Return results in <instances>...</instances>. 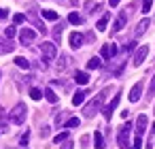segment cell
Returning a JSON list of instances; mask_svg holds the SVG:
<instances>
[{"label":"cell","instance_id":"7c38bea8","mask_svg":"<svg viewBox=\"0 0 155 149\" xmlns=\"http://www.w3.org/2000/svg\"><path fill=\"white\" fill-rule=\"evenodd\" d=\"M81 45H83V34L72 32V34H70V47H72V49H79Z\"/></svg>","mask_w":155,"mask_h":149},{"label":"cell","instance_id":"9c48e42d","mask_svg":"<svg viewBox=\"0 0 155 149\" xmlns=\"http://www.w3.org/2000/svg\"><path fill=\"white\" fill-rule=\"evenodd\" d=\"M13 49H15V45L11 43V39H0V56L11 53Z\"/></svg>","mask_w":155,"mask_h":149},{"label":"cell","instance_id":"f546056e","mask_svg":"<svg viewBox=\"0 0 155 149\" xmlns=\"http://www.w3.org/2000/svg\"><path fill=\"white\" fill-rule=\"evenodd\" d=\"M66 64H68V58H66V56H62V58H60V62H58V68H60V70H64V68H66Z\"/></svg>","mask_w":155,"mask_h":149},{"label":"cell","instance_id":"8992f818","mask_svg":"<svg viewBox=\"0 0 155 149\" xmlns=\"http://www.w3.org/2000/svg\"><path fill=\"white\" fill-rule=\"evenodd\" d=\"M36 39V32L32 30V28H21V32H19V41L26 45V43H30V41H34Z\"/></svg>","mask_w":155,"mask_h":149},{"label":"cell","instance_id":"d4e9b609","mask_svg":"<svg viewBox=\"0 0 155 149\" xmlns=\"http://www.w3.org/2000/svg\"><path fill=\"white\" fill-rule=\"evenodd\" d=\"M81 121H79V117H70L68 121H66V128H77Z\"/></svg>","mask_w":155,"mask_h":149},{"label":"cell","instance_id":"1f68e13d","mask_svg":"<svg viewBox=\"0 0 155 149\" xmlns=\"http://www.w3.org/2000/svg\"><path fill=\"white\" fill-rule=\"evenodd\" d=\"M0 121H2V130H7V115H5V111H0Z\"/></svg>","mask_w":155,"mask_h":149},{"label":"cell","instance_id":"e0dca14e","mask_svg":"<svg viewBox=\"0 0 155 149\" xmlns=\"http://www.w3.org/2000/svg\"><path fill=\"white\" fill-rule=\"evenodd\" d=\"M108 17H110V15H108V13H104V17L98 22V26H96V28H98L100 32H104V30H106V26H108Z\"/></svg>","mask_w":155,"mask_h":149},{"label":"cell","instance_id":"8fae6325","mask_svg":"<svg viewBox=\"0 0 155 149\" xmlns=\"http://www.w3.org/2000/svg\"><path fill=\"white\" fill-rule=\"evenodd\" d=\"M144 128H147V115H138V119H136V136H142Z\"/></svg>","mask_w":155,"mask_h":149},{"label":"cell","instance_id":"ba28073f","mask_svg":"<svg viewBox=\"0 0 155 149\" xmlns=\"http://www.w3.org/2000/svg\"><path fill=\"white\" fill-rule=\"evenodd\" d=\"M119 100H121V94H117V96H115V98L108 102V107H104V111H102V113H104V117H106V119H110V115H113V111L117 109Z\"/></svg>","mask_w":155,"mask_h":149},{"label":"cell","instance_id":"83f0119b","mask_svg":"<svg viewBox=\"0 0 155 149\" xmlns=\"http://www.w3.org/2000/svg\"><path fill=\"white\" fill-rule=\"evenodd\" d=\"M15 34H17V30H15V28H13V26H9V28H7V30H5V36H7V39H13V36H15Z\"/></svg>","mask_w":155,"mask_h":149},{"label":"cell","instance_id":"d6a6232c","mask_svg":"<svg viewBox=\"0 0 155 149\" xmlns=\"http://www.w3.org/2000/svg\"><path fill=\"white\" fill-rule=\"evenodd\" d=\"M155 96V79H153V83H151V87H149V96L147 98H153Z\"/></svg>","mask_w":155,"mask_h":149},{"label":"cell","instance_id":"277c9868","mask_svg":"<svg viewBox=\"0 0 155 149\" xmlns=\"http://www.w3.org/2000/svg\"><path fill=\"white\" fill-rule=\"evenodd\" d=\"M41 51H43L45 60H53V58L58 56V47H55L53 43H49V41H45V43L41 45Z\"/></svg>","mask_w":155,"mask_h":149},{"label":"cell","instance_id":"7a4b0ae2","mask_svg":"<svg viewBox=\"0 0 155 149\" xmlns=\"http://www.w3.org/2000/svg\"><path fill=\"white\" fill-rule=\"evenodd\" d=\"M26 113H28V109H26V104H24V102L15 104V109L11 111V121H13V124H17V126H21V124L26 121Z\"/></svg>","mask_w":155,"mask_h":149},{"label":"cell","instance_id":"6da1fadb","mask_svg":"<svg viewBox=\"0 0 155 149\" xmlns=\"http://www.w3.org/2000/svg\"><path fill=\"white\" fill-rule=\"evenodd\" d=\"M108 92H110V90L106 87L104 92H100V94H98V96H96V98L85 107V111H83V113H85V117H94V115L100 111V107H102V102H104V98H106V94H108Z\"/></svg>","mask_w":155,"mask_h":149},{"label":"cell","instance_id":"2e32d148","mask_svg":"<svg viewBox=\"0 0 155 149\" xmlns=\"http://www.w3.org/2000/svg\"><path fill=\"white\" fill-rule=\"evenodd\" d=\"M125 19H127V15H125V13H121V15H119V19L115 22V28H113V32H119V30L125 26Z\"/></svg>","mask_w":155,"mask_h":149},{"label":"cell","instance_id":"3957f363","mask_svg":"<svg viewBox=\"0 0 155 149\" xmlns=\"http://www.w3.org/2000/svg\"><path fill=\"white\" fill-rule=\"evenodd\" d=\"M130 130H132V124H130V121H127V124H123V126L119 128V136H117V143H119V147H123V149H127Z\"/></svg>","mask_w":155,"mask_h":149},{"label":"cell","instance_id":"7402d4cb","mask_svg":"<svg viewBox=\"0 0 155 149\" xmlns=\"http://www.w3.org/2000/svg\"><path fill=\"white\" fill-rule=\"evenodd\" d=\"M15 64H17L19 68H24V70H28V68H30V62H28L26 58H21V56H19V58H15Z\"/></svg>","mask_w":155,"mask_h":149},{"label":"cell","instance_id":"d590c367","mask_svg":"<svg viewBox=\"0 0 155 149\" xmlns=\"http://www.w3.org/2000/svg\"><path fill=\"white\" fill-rule=\"evenodd\" d=\"M62 149H72V141H68V138H66V141H64V145H62Z\"/></svg>","mask_w":155,"mask_h":149},{"label":"cell","instance_id":"44dd1931","mask_svg":"<svg viewBox=\"0 0 155 149\" xmlns=\"http://www.w3.org/2000/svg\"><path fill=\"white\" fill-rule=\"evenodd\" d=\"M68 22L74 24V26H79V24H83V17H81L79 13H70V15H68Z\"/></svg>","mask_w":155,"mask_h":149},{"label":"cell","instance_id":"4316f807","mask_svg":"<svg viewBox=\"0 0 155 149\" xmlns=\"http://www.w3.org/2000/svg\"><path fill=\"white\" fill-rule=\"evenodd\" d=\"M153 7V0H142V13H149Z\"/></svg>","mask_w":155,"mask_h":149},{"label":"cell","instance_id":"30bf717a","mask_svg":"<svg viewBox=\"0 0 155 149\" xmlns=\"http://www.w3.org/2000/svg\"><path fill=\"white\" fill-rule=\"evenodd\" d=\"M115 53H117V45H113V43H110V45H104L102 51H100V56H102L104 60H110Z\"/></svg>","mask_w":155,"mask_h":149},{"label":"cell","instance_id":"f35d334b","mask_svg":"<svg viewBox=\"0 0 155 149\" xmlns=\"http://www.w3.org/2000/svg\"><path fill=\"white\" fill-rule=\"evenodd\" d=\"M7 15H9V11H7V9H0V19L7 17Z\"/></svg>","mask_w":155,"mask_h":149},{"label":"cell","instance_id":"5bb4252c","mask_svg":"<svg viewBox=\"0 0 155 149\" xmlns=\"http://www.w3.org/2000/svg\"><path fill=\"white\" fill-rule=\"evenodd\" d=\"M74 81H77L79 85H87V81H89V75H87V73H83V70H79V73L74 75Z\"/></svg>","mask_w":155,"mask_h":149},{"label":"cell","instance_id":"4dcf8cb0","mask_svg":"<svg viewBox=\"0 0 155 149\" xmlns=\"http://www.w3.org/2000/svg\"><path fill=\"white\" fill-rule=\"evenodd\" d=\"M13 22H15V24H24V22H26V15L17 13V15H13Z\"/></svg>","mask_w":155,"mask_h":149},{"label":"cell","instance_id":"9a60e30c","mask_svg":"<svg viewBox=\"0 0 155 149\" xmlns=\"http://www.w3.org/2000/svg\"><path fill=\"white\" fill-rule=\"evenodd\" d=\"M85 96H87V94H85V92H81V90H79V92H74V96H72V104H74V107H79V104H83V100H85Z\"/></svg>","mask_w":155,"mask_h":149},{"label":"cell","instance_id":"ac0fdd59","mask_svg":"<svg viewBox=\"0 0 155 149\" xmlns=\"http://www.w3.org/2000/svg\"><path fill=\"white\" fill-rule=\"evenodd\" d=\"M149 24H151L149 19H142V22L138 24V28H136V36H140V34H144V30L149 28Z\"/></svg>","mask_w":155,"mask_h":149},{"label":"cell","instance_id":"cb8c5ba5","mask_svg":"<svg viewBox=\"0 0 155 149\" xmlns=\"http://www.w3.org/2000/svg\"><path fill=\"white\" fill-rule=\"evenodd\" d=\"M30 98H32V100H41V98H43V92H41L38 87H32V90H30Z\"/></svg>","mask_w":155,"mask_h":149},{"label":"cell","instance_id":"8d00e7d4","mask_svg":"<svg viewBox=\"0 0 155 149\" xmlns=\"http://www.w3.org/2000/svg\"><path fill=\"white\" fill-rule=\"evenodd\" d=\"M41 136H43V138H45V136H49V128H47V126L41 130Z\"/></svg>","mask_w":155,"mask_h":149},{"label":"cell","instance_id":"4fadbf2b","mask_svg":"<svg viewBox=\"0 0 155 149\" xmlns=\"http://www.w3.org/2000/svg\"><path fill=\"white\" fill-rule=\"evenodd\" d=\"M94 145H96V149H104V136L100 130L94 132Z\"/></svg>","mask_w":155,"mask_h":149},{"label":"cell","instance_id":"ffe728a7","mask_svg":"<svg viewBox=\"0 0 155 149\" xmlns=\"http://www.w3.org/2000/svg\"><path fill=\"white\" fill-rule=\"evenodd\" d=\"M43 17H45V19H49V22H55V19H58V13H55V11H51V9H45V11H43Z\"/></svg>","mask_w":155,"mask_h":149},{"label":"cell","instance_id":"836d02e7","mask_svg":"<svg viewBox=\"0 0 155 149\" xmlns=\"http://www.w3.org/2000/svg\"><path fill=\"white\" fill-rule=\"evenodd\" d=\"M85 9H89V13H91L94 9H98V5L96 2H85Z\"/></svg>","mask_w":155,"mask_h":149},{"label":"cell","instance_id":"f1b7e54d","mask_svg":"<svg viewBox=\"0 0 155 149\" xmlns=\"http://www.w3.org/2000/svg\"><path fill=\"white\" fill-rule=\"evenodd\" d=\"M130 149H142V136H136V138H134V145H132Z\"/></svg>","mask_w":155,"mask_h":149},{"label":"cell","instance_id":"d6986e66","mask_svg":"<svg viewBox=\"0 0 155 149\" xmlns=\"http://www.w3.org/2000/svg\"><path fill=\"white\" fill-rule=\"evenodd\" d=\"M45 98H47L51 104H55V102H58V96H55V92H53L51 87H47V90H45Z\"/></svg>","mask_w":155,"mask_h":149},{"label":"cell","instance_id":"e575fe53","mask_svg":"<svg viewBox=\"0 0 155 149\" xmlns=\"http://www.w3.org/2000/svg\"><path fill=\"white\" fill-rule=\"evenodd\" d=\"M28 141H30V132H26V134L21 136V141H19V143H21V145H28Z\"/></svg>","mask_w":155,"mask_h":149},{"label":"cell","instance_id":"5b68a950","mask_svg":"<svg viewBox=\"0 0 155 149\" xmlns=\"http://www.w3.org/2000/svg\"><path fill=\"white\" fill-rule=\"evenodd\" d=\"M147 56H149V47H147V45H140V47H138V51L134 53V60H132V62H134V66H140V64L147 60Z\"/></svg>","mask_w":155,"mask_h":149},{"label":"cell","instance_id":"603a6c76","mask_svg":"<svg viewBox=\"0 0 155 149\" xmlns=\"http://www.w3.org/2000/svg\"><path fill=\"white\" fill-rule=\"evenodd\" d=\"M100 66H102L100 58H91V60L87 62V68H89V70H96V68H100Z\"/></svg>","mask_w":155,"mask_h":149},{"label":"cell","instance_id":"ab89813d","mask_svg":"<svg viewBox=\"0 0 155 149\" xmlns=\"http://www.w3.org/2000/svg\"><path fill=\"white\" fill-rule=\"evenodd\" d=\"M119 2H121V0H110V7H117Z\"/></svg>","mask_w":155,"mask_h":149},{"label":"cell","instance_id":"74e56055","mask_svg":"<svg viewBox=\"0 0 155 149\" xmlns=\"http://www.w3.org/2000/svg\"><path fill=\"white\" fill-rule=\"evenodd\" d=\"M134 47H136V43H127V45H125V51H132Z\"/></svg>","mask_w":155,"mask_h":149},{"label":"cell","instance_id":"52a82bcc","mask_svg":"<svg viewBox=\"0 0 155 149\" xmlns=\"http://www.w3.org/2000/svg\"><path fill=\"white\" fill-rule=\"evenodd\" d=\"M142 87H144V83L138 81V83L130 90V100H132V102H138V100H140V96H142Z\"/></svg>","mask_w":155,"mask_h":149},{"label":"cell","instance_id":"484cf974","mask_svg":"<svg viewBox=\"0 0 155 149\" xmlns=\"http://www.w3.org/2000/svg\"><path fill=\"white\" fill-rule=\"evenodd\" d=\"M66 138H68V132H60V134L53 138V143H58V145H60V143H64Z\"/></svg>","mask_w":155,"mask_h":149}]
</instances>
